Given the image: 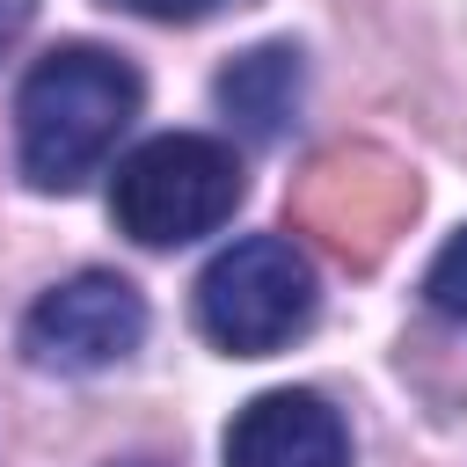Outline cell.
<instances>
[{
    "label": "cell",
    "mask_w": 467,
    "mask_h": 467,
    "mask_svg": "<svg viewBox=\"0 0 467 467\" xmlns=\"http://www.w3.org/2000/svg\"><path fill=\"white\" fill-rule=\"evenodd\" d=\"M131 117H139V73L117 51L102 44L44 51L15 95V146L29 190H80Z\"/></svg>",
    "instance_id": "cell-1"
},
{
    "label": "cell",
    "mask_w": 467,
    "mask_h": 467,
    "mask_svg": "<svg viewBox=\"0 0 467 467\" xmlns=\"http://www.w3.org/2000/svg\"><path fill=\"white\" fill-rule=\"evenodd\" d=\"M234 204H241V161L226 139H204V131L146 139L139 153L117 161V182H109V219L139 248L204 241L234 219Z\"/></svg>",
    "instance_id": "cell-2"
},
{
    "label": "cell",
    "mask_w": 467,
    "mask_h": 467,
    "mask_svg": "<svg viewBox=\"0 0 467 467\" xmlns=\"http://www.w3.org/2000/svg\"><path fill=\"white\" fill-rule=\"evenodd\" d=\"M314 263L285 234H248L219 248L197 277V328L234 358H270L314 321Z\"/></svg>",
    "instance_id": "cell-3"
},
{
    "label": "cell",
    "mask_w": 467,
    "mask_h": 467,
    "mask_svg": "<svg viewBox=\"0 0 467 467\" xmlns=\"http://www.w3.org/2000/svg\"><path fill=\"white\" fill-rule=\"evenodd\" d=\"M139 336H146V299L117 270H80V277L51 285L22 321V350L44 372H102V365L131 358Z\"/></svg>",
    "instance_id": "cell-4"
},
{
    "label": "cell",
    "mask_w": 467,
    "mask_h": 467,
    "mask_svg": "<svg viewBox=\"0 0 467 467\" xmlns=\"http://www.w3.org/2000/svg\"><path fill=\"white\" fill-rule=\"evenodd\" d=\"M226 467H350V431L321 394L277 387L234 416Z\"/></svg>",
    "instance_id": "cell-5"
},
{
    "label": "cell",
    "mask_w": 467,
    "mask_h": 467,
    "mask_svg": "<svg viewBox=\"0 0 467 467\" xmlns=\"http://www.w3.org/2000/svg\"><path fill=\"white\" fill-rule=\"evenodd\" d=\"M212 95L241 124V139H285L292 117H299V95H306V66H299L292 44H255L219 73Z\"/></svg>",
    "instance_id": "cell-6"
},
{
    "label": "cell",
    "mask_w": 467,
    "mask_h": 467,
    "mask_svg": "<svg viewBox=\"0 0 467 467\" xmlns=\"http://www.w3.org/2000/svg\"><path fill=\"white\" fill-rule=\"evenodd\" d=\"M423 292H431V306H438L445 321H467V226L438 248V263H431Z\"/></svg>",
    "instance_id": "cell-7"
},
{
    "label": "cell",
    "mask_w": 467,
    "mask_h": 467,
    "mask_svg": "<svg viewBox=\"0 0 467 467\" xmlns=\"http://www.w3.org/2000/svg\"><path fill=\"white\" fill-rule=\"evenodd\" d=\"M109 7H131V15H153V22H182V15H204L212 0H109Z\"/></svg>",
    "instance_id": "cell-8"
},
{
    "label": "cell",
    "mask_w": 467,
    "mask_h": 467,
    "mask_svg": "<svg viewBox=\"0 0 467 467\" xmlns=\"http://www.w3.org/2000/svg\"><path fill=\"white\" fill-rule=\"evenodd\" d=\"M29 7H36V0H0V44H7V36L29 22Z\"/></svg>",
    "instance_id": "cell-9"
}]
</instances>
